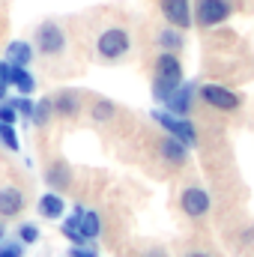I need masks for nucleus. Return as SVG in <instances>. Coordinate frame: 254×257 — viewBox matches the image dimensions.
<instances>
[{
	"instance_id": "393cba45",
	"label": "nucleus",
	"mask_w": 254,
	"mask_h": 257,
	"mask_svg": "<svg viewBox=\"0 0 254 257\" xmlns=\"http://www.w3.org/2000/svg\"><path fill=\"white\" fill-rule=\"evenodd\" d=\"M18 120H21V117H18V111L3 99V102H0V123H12V126H15Z\"/></svg>"
},
{
	"instance_id": "c756f323",
	"label": "nucleus",
	"mask_w": 254,
	"mask_h": 257,
	"mask_svg": "<svg viewBox=\"0 0 254 257\" xmlns=\"http://www.w3.org/2000/svg\"><path fill=\"white\" fill-rule=\"evenodd\" d=\"M186 257H212V254H206V251H189Z\"/></svg>"
},
{
	"instance_id": "aec40b11",
	"label": "nucleus",
	"mask_w": 254,
	"mask_h": 257,
	"mask_svg": "<svg viewBox=\"0 0 254 257\" xmlns=\"http://www.w3.org/2000/svg\"><path fill=\"white\" fill-rule=\"evenodd\" d=\"M90 117H93V123H108V120L117 117V105L111 99H96L93 108H90Z\"/></svg>"
},
{
	"instance_id": "4be33fe9",
	"label": "nucleus",
	"mask_w": 254,
	"mask_h": 257,
	"mask_svg": "<svg viewBox=\"0 0 254 257\" xmlns=\"http://www.w3.org/2000/svg\"><path fill=\"white\" fill-rule=\"evenodd\" d=\"M0 144H3L9 153H18V150H21V141H18L12 123H0Z\"/></svg>"
},
{
	"instance_id": "7ed1b4c3",
	"label": "nucleus",
	"mask_w": 254,
	"mask_h": 257,
	"mask_svg": "<svg viewBox=\"0 0 254 257\" xmlns=\"http://www.w3.org/2000/svg\"><path fill=\"white\" fill-rule=\"evenodd\" d=\"M153 120L159 123V126L165 128L171 138H177V141H183L186 147H197L200 144V138H197V128L191 120L186 117H177V114H171V111H165V108H159V111H153Z\"/></svg>"
},
{
	"instance_id": "39448f33",
	"label": "nucleus",
	"mask_w": 254,
	"mask_h": 257,
	"mask_svg": "<svg viewBox=\"0 0 254 257\" xmlns=\"http://www.w3.org/2000/svg\"><path fill=\"white\" fill-rule=\"evenodd\" d=\"M230 15H233V6L227 0H197L194 3V12H191L194 24L203 27V30H212V27L224 24Z\"/></svg>"
},
{
	"instance_id": "2eb2a0df",
	"label": "nucleus",
	"mask_w": 254,
	"mask_h": 257,
	"mask_svg": "<svg viewBox=\"0 0 254 257\" xmlns=\"http://www.w3.org/2000/svg\"><path fill=\"white\" fill-rule=\"evenodd\" d=\"M81 212H84V206L78 203V206L72 209V215L60 224V233H63L72 245H84V242H87V239H84V233H81Z\"/></svg>"
},
{
	"instance_id": "c85d7f7f",
	"label": "nucleus",
	"mask_w": 254,
	"mask_h": 257,
	"mask_svg": "<svg viewBox=\"0 0 254 257\" xmlns=\"http://www.w3.org/2000/svg\"><path fill=\"white\" fill-rule=\"evenodd\" d=\"M141 257H171V254H168L165 248H150V251H144Z\"/></svg>"
},
{
	"instance_id": "6ab92c4d",
	"label": "nucleus",
	"mask_w": 254,
	"mask_h": 257,
	"mask_svg": "<svg viewBox=\"0 0 254 257\" xmlns=\"http://www.w3.org/2000/svg\"><path fill=\"white\" fill-rule=\"evenodd\" d=\"M156 42H159V48H162V51H174V54H177V51L183 48V42H186V39H183V30H177V27H171V24H168L165 30H159Z\"/></svg>"
},
{
	"instance_id": "cd10ccee",
	"label": "nucleus",
	"mask_w": 254,
	"mask_h": 257,
	"mask_svg": "<svg viewBox=\"0 0 254 257\" xmlns=\"http://www.w3.org/2000/svg\"><path fill=\"white\" fill-rule=\"evenodd\" d=\"M69 257H99V251L93 248V245H72V251H69Z\"/></svg>"
},
{
	"instance_id": "7c9ffc66",
	"label": "nucleus",
	"mask_w": 254,
	"mask_h": 257,
	"mask_svg": "<svg viewBox=\"0 0 254 257\" xmlns=\"http://www.w3.org/2000/svg\"><path fill=\"white\" fill-rule=\"evenodd\" d=\"M3 236H6V230H3V224H0V242H3Z\"/></svg>"
},
{
	"instance_id": "a878e982",
	"label": "nucleus",
	"mask_w": 254,
	"mask_h": 257,
	"mask_svg": "<svg viewBox=\"0 0 254 257\" xmlns=\"http://www.w3.org/2000/svg\"><path fill=\"white\" fill-rule=\"evenodd\" d=\"M0 257H24V242H0Z\"/></svg>"
},
{
	"instance_id": "6e6552de",
	"label": "nucleus",
	"mask_w": 254,
	"mask_h": 257,
	"mask_svg": "<svg viewBox=\"0 0 254 257\" xmlns=\"http://www.w3.org/2000/svg\"><path fill=\"white\" fill-rule=\"evenodd\" d=\"M194 96H197V84H194V81H183V84L165 99V111H171V114H177V117H189Z\"/></svg>"
},
{
	"instance_id": "0eeeda50",
	"label": "nucleus",
	"mask_w": 254,
	"mask_h": 257,
	"mask_svg": "<svg viewBox=\"0 0 254 257\" xmlns=\"http://www.w3.org/2000/svg\"><path fill=\"white\" fill-rule=\"evenodd\" d=\"M180 206H183V212L189 218H203L209 212V206H212V197L200 186H186L183 194H180Z\"/></svg>"
},
{
	"instance_id": "9b49d317",
	"label": "nucleus",
	"mask_w": 254,
	"mask_h": 257,
	"mask_svg": "<svg viewBox=\"0 0 254 257\" xmlns=\"http://www.w3.org/2000/svg\"><path fill=\"white\" fill-rule=\"evenodd\" d=\"M45 183H48L54 192L72 189V168H69V162H63V159L51 162V165L45 168Z\"/></svg>"
},
{
	"instance_id": "412c9836",
	"label": "nucleus",
	"mask_w": 254,
	"mask_h": 257,
	"mask_svg": "<svg viewBox=\"0 0 254 257\" xmlns=\"http://www.w3.org/2000/svg\"><path fill=\"white\" fill-rule=\"evenodd\" d=\"M51 114H54V99H42V102H36V108H33V120L30 123H36V126H45L48 120H51Z\"/></svg>"
},
{
	"instance_id": "ddd939ff",
	"label": "nucleus",
	"mask_w": 254,
	"mask_h": 257,
	"mask_svg": "<svg viewBox=\"0 0 254 257\" xmlns=\"http://www.w3.org/2000/svg\"><path fill=\"white\" fill-rule=\"evenodd\" d=\"M33 54H36V48L30 45V42H24V39H12L9 45H6V63L9 66H30L33 63Z\"/></svg>"
},
{
	"instance_id": "a211bd4d",
	"label": "nucleus",
	"mask_w": 254,
	"mask_h": 257,
	"mask_svg": "<svg viewBox=\"0 0 254 257\" xmlns=\"http://www.w3.org/2000/svg\"><path fill=\"white\" fill-rule=\"evenodd\" d=\"M81 233H84L87 242L99 239V233H102V215L96 209H84L81 212Z\"/></svg>"
},
{
	"instance_id": "f8f14e48",
	"label": "nucleus",
	"mask_w": 254,
	"mask_h": 257,
	"mask_svg": "<svg viewBox=\"0 0 254 257\" xmlns=\"http://www.w3.org/2000/svg\"><path fill=\"white\" fill-rule=\"evenodd\" d=\"M24 209V192L15 186L0 189V218H15Z\"/></svg>"
},
{
	"instance_id": "20e7f679",
	"label": "nucleus",
	"mask_w": 254,
	"mask_h": 257,
	"mask_svg": "<svg viewBox=\"0 0 254 257\" xmlns=\"http://www.w3.org/2000/svg\"><path fill=\"white\" fill-rule=\"evenodd\" d=\"M129 48H132V36L126 27H108L96 39V51L102 60H120L129 54Z\"/></svg>"
},
{
	"instance_id": "dca6fc26",
	"label": "nucleus",
	"mask_w": 254,
	"mask_h": 257,
	"mask_svg": "<svg viewBox=\"0 0 254 257\" xmlns=\"http://www.w3.org/2000/svg\"><path fill=\"white\" fill-rule=\"evenodd\" d=\"M36 209H39V215L42 218H60L66 209V200L60 197V192H45L39 197V203H36Z\"/></svg>"
},
{
	"instance_id": "f03ea898",
	"label": "nucleus",
	"mask_w": 254,
	"mask_h": 257,
	"mask_svg": "<svg viewBox=\"0 0 254 257\" xmlns=\"http://www.w3.org/2000/svg\"><path fill=\"white\" fill-rule=\"evenodd\" d=\"M36 51H42L45 57H57V54H63L66 45H69V36H66V30L60 27V21H42L39 27H36Z\"/></svg>"
},
{
	"instance_id": "1a4fd4ad",
	"label": "nucleus",
	"mask_w": 254,
	"mask_h": 257,
	"mask_svg": "<svg viewBox=\"0 0 254 257\" xmlns=\"http://www.w3.org/2000/svg\"><path fill=\"white\" fill-rule=\"evenodd\" d=\"M159 9H162V15H165V21L171 24V27H177V30H186L191 27V3L189 0H159Z\"/></svg>"
},
{
	"instance_id": "423d86ee",
	"label": "nucleus",
	"mask_w": 254,
	"mask_h": 257,
	"mask_svg": "<svg viewBox=\"0 0 254 257\" xmlns=\"http://www.w3.org/2000/svg\"><path fill=\"white\" fill-rule=\"evenodd\" d=\"M197 93H200V99H203L209 108H215V111H236V108L242 105V99H239L233 90L221 87V84H200Z\"/></svg>"
},
{
	"instance_id": "9d476101",
	"label": "nucleus",
	"mask_w": 254,
	"mask_h": 257,
	"mask_svg": "<svg viewBox=\"0 0 254 257\" xmlns=\"http://www.w3.org/2000/svg\"><path fill=\"white\" fill-rule=\"evenodd\" d=\"M159 156H162L168 165L180 168V165H186V162H189V147H186L183 141H177V138L165 135V138L159 141Z\"/></svg>"
},
{
	"instance_id": "f3484780",
	"label": "nucleus",
	"mask_w": 254,
	"mask_h": 257,
	"mask_svg": "<svg viewBox=\"0 0 254 257\" xmlns=\"http://www.w3.org/2000/svg\"><path fill=\"white\" fill-rule=\"evenodd\" d=\"M78 111H81V96L78 93L63 90V93L54 96V114H60V117H78Z\"/></svg>"
},
{
	"instance_id": "f257e3e1",
	"label": "nucleus",
	"mask_w": 254,
	"mask_h": 257,
	"mask_svg": "<svg viewBox=\"0 0 254 257\" xmlns=\"http://www.w3.org/2000/svg\"><path fill=\"white\" fill-rule=\"evenodd\" d=\"M183 63L174 51H162L156 57V75H153V99L165 105V99L183 84Z\"/></svg>"
},
{
	"instance_id": "b1692460",
	"label": "nucleus",
	"mask_w": 254,
	"mask_h": 257,
	"mask_svg": "<svg viewBox=\"0 0 254 257\" xmlns=\"http://www.w3.org/2000/svg\"><path fill=\"white\" fill-rule=\"evenodd\" d=\"M36 239H39V227H36V224H30V221L18 224V242H24V245H33Z\"/></svg>"
},
{
	"instance_id": "4468645a",
	"label": "nucleus",
	"mask_w": 254,
	"mask_h": 257,
	"mask_svg": "<svg viewBox=\"0 0 254 257\" xmlns=\"http://www.w3.org/2000/svg\"><path fill=\"white\" fill-rule=\"evenodd\" d=\"M9 84L18 90V96H30L36 90V78L27 66H9Z\"/></svg>"
},
{
	"instance_id": "bb28decb",
	"label": "nucleus",
	"mask_w": 254,
	"mask_h": 257,
	"mask_svg": "<svg viewBox=\"0 0 254 257\" xmlns=\"http://www.w3.org/2000/svg\"><path fill=\"white\" fill-rule=\"evenodd\" d=\"M9 87H12V84H9V63H6V60H0V102L6 99Z\"/></svg>"
},
{
	"instance_id": "5701e85b",
	"label": "nucleus",
	"mask_w": 254,
	"mask_h": 257,
	"mask_svg": "<svg viewBox=\"0 0 254 257\" xmlns=\"http://www.w3.org/2000/svg\"><path fill=\"white\" fill-rule=\"evenodd\" d=\"M9 105L18 111V117H21V120H33V108H36V102H30V96H18V99H9Z\"/></svg>"
}]
</instances>
